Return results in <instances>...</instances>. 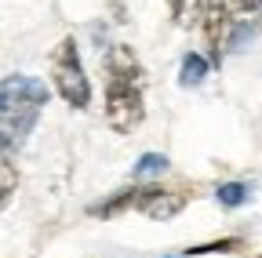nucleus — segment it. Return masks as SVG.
<instances>
[{
    "mask_svg": "<svg viewBox=\"0 0 262 258\" xmlns=\"http://www.w3.org/2000/svg\"><path fill=\"white\" fill-rule=\"evenodd\" d=\"M15 189H18V168L11 164V160L0 156V211H4L15 197Z\"/></svg>",
    "mask_w": 262,
    "mask_h": 258,
    "instance_id": "7",
    "label": "nucleus"
},
{
    "mask_svg": "<svg viewBox=\"0 0 262 258\" xmlns=\"http://www.w3.org/2000/svg\"><path fill=\"white\" fill-rule=\"evenodd\" d=\"M208 69H211V62H208L204 55L189 51V55L182 58V69H179V84H182V87H196V84H204Z\"/></svg>",
    "mask_w": 262,
    "mask_h": 258,
    "instance_id": "5",
    "label": "nucleus"
},
{
    "mask_svg": "<svg viewBox=\"0 0 262 258\" xmlns=\"http://www.w3.org/2000/svg\"><path fill=\"white\" fill-rule=\"evenodd\" d=\"M201 33H204V48H208V62L219 66L229 48V33H233V15H229L226 0H204L201 4Z\"/></svg>",
    "mask_w": 262,
    "mask_h": 258,
    "instance_id": "4",
    "label": "nucleus"
},
{
    "mask_svg": "<svg viewBox=\"0 0 262 258\" xmlns=\"http://www.w3.org/2000/svg\"><path fill=\"white\" fill-rule=\"evenodd\" d=\"M215 197H219L222 207H241V204L251 200V185L248 182H226V185L215 189Z\"/></svg>",
    "mask_w": 262,
    "mask_h": 258,
    "instance_id": "6",
    "label": "nucleus"
},
{
    "mask_svg": "<svg viewBox=\"0 0 262 258\" xmlns=\"http://www.w3.org/2000/svg\"><path fill=\"white\" fill-rule=\"evenodd\" d=\"M44 102H48V87L37 77L11 73L0 80V156H11L15 149H22Z\"/></svg>",
    "mask_w": 262,
    "mask_h": 258,
    "instance_id": "2",
    "label": "nucleus"
},
{
    "mask_svg": "<svg viewBox=\"0 0 262 258\" xmlns=\"http://www.w3.org/2000/svg\"><path fill=\"white\" fill-rule=\"evenodd\" d=\"M168 11H171V22H179V26H193L201 18V4L196 0H168Z\"/></svg>",
    "mask_w": 262,
    "mask_h": 258,
    "instance_id": "8",
    "label": "nucleus"
},
{
    "mask_svg": "<svg viewBox=\"0 0 262 258\" xmlns=\"http://www.w3.org/2000/svg\"><path fill=\"white\" fill-rule=\"evenodd\" d=\"M106 69V120L113 131L131 135L146 116V73L139 55L127 44L110 48V55L102 58Z\"/></svg>",
    "mask_w": 262,
    "mask_h": 258,
    "instance_id": "1",
    "label": "nucleus"
},
{
    "mask_svg": "<svg viewBox=\"0 0 262 258\" xmlns=\"http://www.w3.org/2000/svg\"><path fill=\"white\" fill-rule=\"evenodd\" d=\"M51 80H55V91L62 95L66 106L73 109H84L91 102V84L84 77V66H80V51H77V40L73 37H62L55 55H51Z\"/></svg>",
    "mask_w": 262,
    "mask_h": 258,
    "instance_id": "3",
    "label": "nucleus"
},
{
    "mask_svg": "<svg viewBox=\"0 0 262 258\" xmlns=\"http://www.w3.org/2000/svg\"><path fill=\"white\" fill-rule=\"evenodd\" d=\"M233 11H241V15H258V11H262V0H233Z\"/></svg>",
    "mask_w": 262,
    "mask_h": 258,
    "instance_id": "10",
    "label": "nucleus"
},
{
    "mask_svg": "<svg viewBox=\"0 0 262 258\" xmlns=\"http://www.w3.org/2000/svg\"><path fill=\"white\" fill-rule=\"evenodd\" d=\"M164 171H168V156H160V153H142L135 164V178H153Z\"/></svg>",
    "mask_w": 262,
    "mask_h": 258,
    "instance_id": "9",
    "label": "nucleus"
}]
</instances>
